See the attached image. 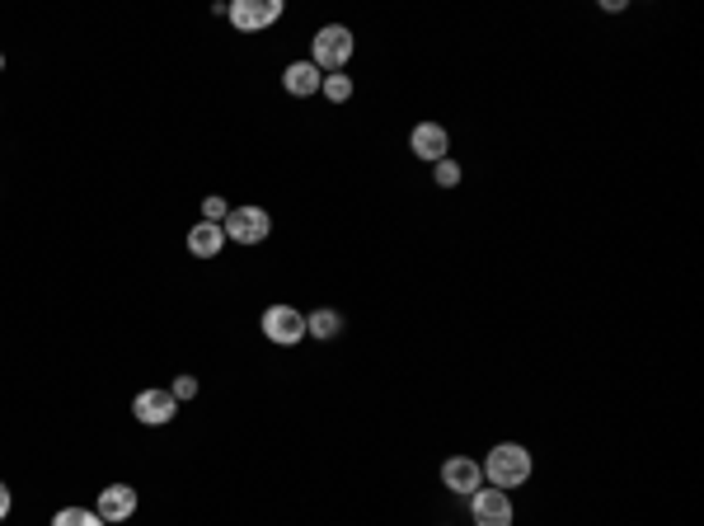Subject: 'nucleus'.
<instances>
[{
    "label": "nucleus",
    "instance_id": "f257e3e1",
    "mask_svg": "<svg viewBox=\"0 0 704 526\" xmlns=\"http://www.w3.org/2000/svg\"><path fill=\"white\" fill-rule=\"evenodd\" d=\"M479 470H484V484L512 494V489H526L536 461H531V451L521 447V442H498V447H489V456L479 461Z\"/></svg>",
    "mask_w": 704,
    "mask_h": 526
},
{
    "label": "nucleus",
    "instance_id": "f03ea898",
    "mask_svg": "<svg viewBox=\"0 0 704 526\" xmlns=\"http://www.w3.org/2000/svg\"><path fill=\"white\" fill-rule=\"evenodd\" d=\"M352 52H357V38H352L348 24H324V29L310 38V62L320 66L324 76H338V71L352 62Z\"/></svg>",
    "mask_w": 704,
    "mask_h": 526
},
{
    "label": "nucleus",
    "instance_id": "7ed1b4c3",
    "mask_svg": "<svg viewBox=\"0 0 704 526\" xmlns=\"http://www.w3.org/2000/svg\"><path fill=\"white\" fill-rule=\"evenodd\" d=\"M259 329H263V339L277 343V348H296V343L306 339V315L296 306H287V301H277V306L263 310Z\"/></svg>",
    "mask_w": 704,
    "mask_h": 526
},
{
    "label": "nucleus",
    "instance_id": "20e7f679",
    "mask_svg": "<svg viewBox=\"0 0 704 526\" xmlns=\"http://www.w3.org/2000/svg\"><path fill=\"white\" fill-rule=\"evenodd\" d=\"M470 522L475 526H512L517 522L512 494H507V489H493V484H479L475 494H470Z\"/></svg>",
    "mask_w": 704,
    "mask_h": 526
},
{
    "label": "nucleus",
    "instance_id": "39448f33",
    "mask_svg": "<svg viewBox=\"0 0 704 526\" xmlns=\"http://www.w3.org/2000/svg\"><path fill=\"white\" fill-rule=\"evenodd\" d=\"M282 15H287V5H282V0H230V5H226V19H230V24H235L240 33H263V29H273Z\"/></svg>",
    "mask_w": 704,
    "mask_h": 526
},
{
    "label": "nucleus",
    "instance_id": "423d86ee",
    "mask_svg": "<svg viewBox=\"0 0 704 526\" xmlns=\"http://www.w3.org/2000/svg\"><path fill=\"white\" fill-rule=\"evenodd\" d=\"M221 231H226V240H235V245H263L268 231H273V217H268L263 207H230L226 221H221Z\"/></svg>",
    "mask_w": 704,
    "mask_h": 526
},
{
    "label": "nucleus",
    "instance_id": "0eeeda50",
    "mask_svg": "<svg viewBox=\"0 0 704 526\" xmlns=\"http://www.w3.org/2000/svg\"><path fill=\"white\" fill-rule=\"evenodd\" d=\"M409 151H414V160L437 165V160L451 155V132H446L442 123H414V132H409Z\"/></svg>",
    "mask_w": 704,
    "mask_h": 526
},
{
    "label": "nucleus",
    "instance_id": "6e6552de",
    "mask_svg": "<svg viewBox=\"0 0 704 526\" xmlns=\"http://www.w3.org/2000/svg\"><path fill=\"white\" fill-rule=\"evenodd\" d=\"M179 414V400H174V395H169V390H141L137 400H132V418H137V423H146V428H165L169 418Z\"/></svg>",
    "mask_w": 704,
    "mask_h": 526
},
{
    "label": "nucleus",
    "instance_id": "1a4fd4ad",
    "mask_svg": "<svg viewBox=\"0 0 704 526\" xmlns=\"http://www.w3.org/2000/svg\"><path fill=\"white\" fill-rule=\"evenodd\" d=\"M479 484H484V470H479L475 456H451V461H442V489L470 498Z\"/></svg>",
    "mask_w": 704,
    "mask_h": 526
},
{
    "label": "nucleus",
    "instance_id": "9d476101",
    "mask_svg": "<svg viewBox=\"0 0 704 526\" xmlns=\"http://www.w3.org/2000/svg\"><path fill=\"white\" fill-rule=\"evenodd\" d=\"M94 512H99L108 526L127 522V517L137 512V489H132V484H108V489H99V498H94Z\"/></svg>",
    "mask_w": 704,
    "mask_h": 526
},
{
    "label": "nucleus",
    "instance_id": "9b49d317",
    "mask_svg": "<svg viewBox=\"0 0 704 526\" xmlns=\"http://www.w3.org/2000/svg\"><path fill=\"white\" fill-rule=\"evenodd\" d=\"M324 85V71L315 62H291L287 71H282V90L296 94V99H310V94H320Z\"/></svg>",
    "mask_w": 704,
    "mask_h": 526
},
{
    "label": "nucleus",
    "instance_id": "f8f14e48",
    "mask_svg": "<svg viewBox=\"0 0 704 526\" xmlns=\"http://www.w3.org/2000/svg\"><path fill=\"white\" fill-rule=\"evenodd\" d=\"M221 249H226V231H221L216 221L188 226V254H193V259H216Z\"/></svg>",
    "mask_w": 704,
    "mask_h": 526
},
{
    "label": "nucleus",
    "instance_id": "ddd939ff",
    "mask_svg": "<svg viewBox=\"0 0 704 526\" xmlns=\"http://www.w3.org/2000/svg\"><path fill=\"white\" fill-rule=\"evenodd\" d=\"M338 334H343V315H338V310L320 306V310H310V315H306V339H315V343H334Z\"/></svg>",
    "mask_w": 704,
    "mask_h": 526
},
{
    "label": "nucleus",
    "instance_id": "4468645a",
    "mask_svg": "<svg viewBox=\"0 0 704 526\" xmlns=\"http://www.w3.org/2000/svg\"><path fill=\"white\" fill-rule=\"evenodd\" d=\"M52 526H108V522L94 508H62L52 517Z\"/></svg>",
    "mask_w": 704,
    "mask_h": 526
},
{
    "label": "nucleus",
    "instance_id": "2eb2a0df",
    "mask_svg": "<svg viewBox=\"0 0 704 526\" xmlns=\"http://www.w3.org/2000/svg\"><path fill=\"white\" fill-rule=\"evenodd\" d=\"M460 179H465V170H460V160H451V155L432 165V184L437 188H460Z\"/></svg>",
    "mask_w": 704,
    "mask_h": 526
},
{
    "label": "nucleus",
    "instance_id": "dca6fc26",
    "mask_svg": "<svg viewBox=\"0 0 704 526\" xmlns=\"http://www.w3.org/2000/svg\"><path fill=\"white\" fill-rule=\"evenodd\" d=\"M320 94L329 99V104H348V99H352V76H343V71H338V76H324Z\"/></svg>",
    "mask_w": 704,
    "mask_h": 526
},
{
    "label": "nucleus",
    "instance_id": "f3484780",
    "mask_svg": "<svg viewBox=\"0 0 704 526\" xmlns=\"http://www.w3.org/2000/svg\"><path fill=\"white\" fill-rule=\"evenodd\" d=\"M169 395H174V400L184 404V400H193V395H198V376H174V386H169Z\"/></svg>",
    "mask_w": 704,
    "mask_h": 526
},
{
    "label": "nucleus",
    "instance_id": "a211bd4d",
    "mask_svg": "<svg viewBox=\"0 0 704 526\" xmlns=\"http://www.w3.org/2000/svg\"><path fill=\"white\" fill-rule=\"evenodd\" d=\"M226 212H230L226 198H216V193H212V198H202V221H216V226H221V221H226Z\"/></svg>",
    "mask_w": 704,
    "mask_h": 526
},
{
    "label": "nucleus",
    "instance_id": "6ab92c4d",
    "mask_svg": "<svg viewBox=\"0 0 704 526\" xmlns=\"http://www.w3.org/2000/svg\"><path fill=\"white\" fill-rule=\"evenodd\" d=\"M10 508H15V498H10V484L0 480V522H5V517H10Z\"/></svg>",
    "mask_w": 704,
    "mask_h": 526
},
{
    "label": "nucleus",
    "instance_id": "aec40b11",
    "mask_svg": "<svg viewBox=\"0 0 704 526\" xmlns=\"http://www.w3.org/2000/svg\"><path fill=\"white\" fill-rule=\"evenodd\" d=\"M0 71H5V52H0Z\"/></svg>",
    "mask_w": 704,
    "mask_h": 526
}]
</instances>
